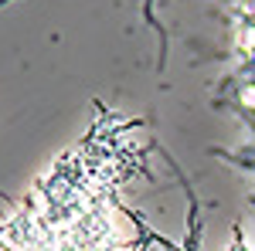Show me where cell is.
<instances>
[{
    "mask_svg": "<svg viewBox=\"0 0 255 251\" xmlns=\"http://www.w3.org/2000/svg\"><path fill=\"white\" fill-rule=\"evenodd\" d=\"M119 167L116 146L82 143L31 193L24 211L3 224L0 251H139L126 211L116 204Z\"/></svg>",
    "mask_w": 255,
    "mask_h": 251,
    "instance_id": "cell-1",
    "label": "cell"
},
{
    "mask_svg": "<svg viewBox=\"0 0 255 251\" xmlns=\"http://www.w3.org/2000/svg\"><path fill=\"white\" fill-rule=\"evenodd\" d=\"M225 251H255V245H245V241H242V245H235V248H225Z\"/></svg>",
    "mask_w": 255,
    "mask_h": 251,
    "instance_id": "cell-2",
    "label": "cell"
}]
</instances>
